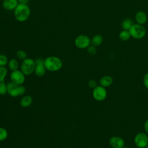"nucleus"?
<instances>
[{
    "label": "nucleus",
    "instance_id": "obj_1",
    "mask_svg": "<svg viewBox=\"0 0 148 148\" xmlns=\"http://www.w3.org/2000/svg\"><path fill=\"white\" fill-rule=\"evenodd\" d=\"M31 14V9L28 5L20 4L14 10V16L16 20L18 22L27 21Z\"/></svg>",
    "mask_w": 148,
    "mask_h": 148
},
{
    "label": "nucleus",
    "instance_id": "obj_2",
    "mask_svg": "<svg viewBox=\"0 0 148 148\" xmlns=\"http://www.w3.org/2000/svg\"><path fill=\"white\" fill-rule=\"evenodd\" d=\"M44 64L46 68L50 72H56L62 67V60L57 56H49L44 60Z\"/></svg>",
    "mask_w": 148,
    "mask_h": 148
},
{
    "label": "nucleus",
    "instance_id": "obj_3",
    "mask_svg": "<svg viewBox=\"0 0 148 148\" xmlns=\"http://www.w3.org/2000/svg\"><path fill=\"white\" fill-rule=\"evenodd\" d=\"M8 93L12 97H17L24 95L26 92L25 87L23 85H18L12 82L7 84Z\"/></svg>",
    "mask_w": 148,
    "mask_h": 148
},
{
    "label": "nucleus",
    "instance_id": "obj_4",
    "mask_svg": "<svg viewBox=\"0 0 148 148\" xmlns=\"http://www.w3.org/2000/svg\"><path fill=\"white\" fill-rule=\"evenodd\" d=\"M35 68V61L31 58H26L22 61L20 70L25 75H29L34 72Z\"/></svg>",
    "mask_w": 148,
    "mask_h": 148
},
{
    "label": "nucleus",
    "instance_id": "obj_5",
    "mask_svg": "<svg viewBox=\"0 0 148 148\" xmlns=\"http://www.w3.org/2000/svg\"><path fill=\"white\" fill-rule=\"evenodd\" d=\"M131 36L136 39L143 38L146 35V29L143 25L139 24H134L129 29Z\"/></svg>",
    "mask_w": 148,
    "mask_h": 148
},
{
    "label": "nucleus",
    "instance_id": "obj_6",
    "mask_svg": "<svg viewBox=\"0 0 148 148\" xmlns=\"http://www.w3.org/2000/svg\"><path fill=\"white\" fill-rule=\"evenodd\" d=\"M75 45L80 49H87L91 45V39L86 35H80L75 39Z\"/></svg>",
    "mask_w": 148,
    "mask_h": 148
},
{
    "label": "nucleus",
    "instance_id": "obj_7",
    "mask_svg": "<svg viewBox=\"0 0 148 148\" xmlns=\"http://www.w3.org/2000/svg\"><path fill=\"white\" fill-rule=\"evenodd\" d=\"M10 78L11 82L18 85H23L25 80V75L21 70L17 69L12 71Z\"/></svg>",
    "mask_w": 148,
    "mask_h": 148
},
{
    "label": "nucleus",
    "instance_id": "obj_8",
    "mask_svg": "<svg viewBox=\"0 0 148 148\" xmlns=\"http://www.w3.org/2000/svg\"><path fill=\"white\" fill-rule=\"evenodd\" d=\"M107 92L105 87L101 86H97L93 88L92 97L97 101H102L106 98Z\"/></svg>",
    "mask_w": 148,
    "mask_h": 148
},
{
    "label": "nucleus",
    "instance_id": "obj_9",
    "mask_svg": "<svg viewBox=\"0 0 148 148\" xmlns=\"http://www.w3.org/2000/svg\"><path fill=\"white\" fill-rule=\"evenodd\" d=\"M134 143L138 147L145 148L148 145V136L146 134L139 132L134 138Z\"/></svg>",
    "mask_w": 148,
    "mask_h": 148
},
{
    "label": "nucleus",
    "instance_id": "obj_10",
    "mask_svg": "<svg viewBox=\"0 0 148 148\" xmlns=\"http://www.w3.org/2000/svg\"><path fill=\"white\" fill-rule=\"evenodd\" d=\"M35 68L34 72L37 76L42 77L46 73V68L44 64V60L40 58H37L35 61Z\"/></svg>",
    "mask_w": 148,
    "mask_h": 148
},
{
    "label": "nucleus",
    "instance_id": "obj_11",
    "mask_svg": "<svg viewBox=\"0 0 148 148\" xmlns=\"http://www.w3.org/2000/svg\"><path fill=\"white\" fill-rule=\"evenodd\" d=\"M109 144L113 148H123L125 142L123 138L117 136H113L109 139Z\"/></svg>",
    "mask_w": 148,
    "mask_h": 148
},
{
    "label": "nucleus",
    "instance_id": "obj_12",
    "mask_svg": "<svg viewBox=\"0 0 148 148\" xmlns=\"http://www.w3.org/2000/svg\"><path fill=\"white\" fill-rule=\"evenodd\" d=\"M2 6L6 10H14L18 5V0H3Z\"/></svg>",
    "mask_w": 148,
    "mask_h": 148
},
{
    "label": "nucleus",
    "instance_id": "obj_13",
    "mask_svg": "<svg viewBox=\"0 0 148 148\" xmlns=\"http://www.w3.org/2000/svg\"><path fill=\"white\" fill-rule=\"evenodd\" d=\"M146 14L143 11H138L135 14V21L137 24L144 25L147 21Z\"/></svg>",
    "mask_w": 148,
    "mask_h": 148
},
{
    "label": "nucleus",
    "instance_id": "obj_14",
    "mask_svg": "<svg viewBox=\"0 0 148 148\" xmlns=\"http://www.w3.org/2000/svg\"><path fill=\"white\" fill-rule=\"evenodd\" d=\"M33 102V98L31 95H24L20 100V104L23 108L29 107Z\"/></svg>",
    "mask_w": 148,
    "mask_h": 148
},
{
    "label": "nucleus",
    "instance_id": "obj_15",
    "mask_svg": "<svg viewBox=\"0 0 148 148\" xmlns=\"http://www.w3.org/2000/svg\"><path fill=\"white\" fill-rule=\"evenodd\" d=\"M113 78L110 76H104L99 80L100 86L103 87H108L113 83Z\"/></svg>",
    "mask_w": 148,
    "mask_h": 148
},
{
    "label": "nucleus",
    "instance_id": "obj_16",
    "mask_svg": "<svg viewBox=\"0 0 148 148\" xmlns=\"http://www.w3.org/2000/svg\"><path fill=\"white\" fill-rule=\"evenodd\" d=\"M103 38L101 35L97 34L93 36V37L91 39V45L97 47L102 44L103 42Z\"/></svg>",
    "mask_w": 148,
    "mask_h": 148
},
{
    "label": "nucleus",
    "instance_id": "obj_17",
    "mask_svg": "<svg viewBox=\"0 0 148 148\" xmlns=\"http://www.w3.org/2000/svg\"><path fill=\"white\" fill-rule=\"evenodd\" d=\"M8 67L9 69L12 71L17 70L19 67V64L18 61L15 58H12L10 59L8 63Z\"/></svg>",
    "mask_w": 148,
    "mask_h": 148
},
{
    "label": "nucleus",
    "instance_id": "obj_18",
    "mask_svg": "<svg viewBox=\"0 0 148 148\" xmlns=\"http://www.w3.org/2000/svg\"><path fill=\"white\" fill-rule=\"evenodd\" d=\"M133 21L131 18H127L123 20V21L121 23V27L124 30H128L131 28V27L133 25Z\"/></svg>",
    "mask_w": 148,
    "mask_h": 148
},
{
    "label": "nucleus",
    "instance_id": "obj_19",
    "mask_svg": "<svg viewBox=\"0 0 148 148\" xmlns=\"http://www.w3.org/2000/svg\"><path fill=\"white\" fill-rule=\"evenodd\" d=\"M119 36V38L123 41H127L128 39H130V38L131 37L129 31L124 30V29L120 32Z\"/></svg>",
    "mask_w": 148,
    "mask_h": 148
},
{
    "label": "nucleus",
    "instance_id": "obj_20",
    "mask_svg": "<svg viewBox=\"0 0 148 148\" xmlns=\"http://www.w3.org/2000/svg\"><path fill=\"white\" fill-rule=\"evenodd\" d=\"M8 74V70L5 66H0V82H4Z\"/></svg>",
    "mask_w": 148,
    "mask_h": 148
},
{
    "label": "nucleus",
    "instance_id": "obj_21",
    "mask_svg": "<svg viewBox=\"0 0 148 148\" xmlns=\"http://www.w3.org/2000/svg\"><path fill=\"white\" fill-rule=\"evenodd\" d=\"M16 55L19 60H21L22 61L27 58V54L23 50H18V51H17Z\"/></svg>",
    "mask_w": 148,
    "mask_h": 148
},
{
    "label": "nucleus",
    "instance_id": "obj_22",
    "mask_svg": "<svg viewBox=\"0 0 148 148\" xmlns=\"http://www.w3.org/2000/svg\"><path fill=\"white\" fill-rule=\"evenodd\" d=\"M8 136V132L7 130L3 128L0 127V142L5 140Z\"/></svg>",
    "mask_w": 148,
    "mask_h": 148
},
{
    "label": "nucleus",
    "instance_id": "obj_23",
    "mask_svg": "<svg viewBox=\"0 0 148 148\" xmlns=\"http://www.w3.org/2000/svg\"><path fill=\"white\" fill-rule=\"evenodd\" d=\"M8 93L7 84L4 82H0V95H4Z\"/></svg>",
    "mask_w": 148,
    "mask_h": 148
},
{
    "label": "nucleus",
    "instance_id": "obj_24",
    "mask_svg": "<svg viewBox=\"0 0 148 148\" xmlns=\"http://www.w3.org/2000/svg\"><path fill=\"white\" fill-rule=\"evenodd\" d=\"M8 57L4 54H0V66H5L8 63Z\"/></svg>",
    "mask_w": 148,
    "mask_h": 148
},
{
    "label": "nucleus",
    "instance_id": "obj_25",
    "mask_svg": "<svg viewBox=\"0 0 148 148\" xmlns=\"http://www.w3.org/2000/svg\"><path fill=\"white\" fill-rule=\"evenodd\" d=\"M87 51L88 52V53L91 56H94L97 54V50L95 46H93V45H90L87 48Z\"/></svg>",
    "mask_w": 148,
    "mask_h": 148
},
{
    "label": "nucleus",
    "instance_id": "obj_26",
    "mask_svg": "<svg viewBox=\"0 0 148 148\" xmlns=\"http://www.w3.org/2000/svg\"><path fill=\"white\" fill-rule=\"evenodd\" d=\"M88 85L90 88H94L95 87H96L98 86L96 80L94 79L90 80L88 82Z\"/></svg>",
    "mask_w": 148,
    "mask_h": 148
},
{
    "label": "nucleus",
    "instance_id": "obj_27",
    "mask_svg": "<svg viewBox=\"0 0 148 148\" xmlns=\"http://www.w3.org/2000/svg\"><path fill=\"white\" fill-rule=\"evenodd\" d=\"M143 84L144 86L148 88V73H146L143 77Z\"/></svg>",
    "mask_w": 148,
    "mask_h": 148
},
{
    "label": "nucleus",
    "instance_id": "obj_28",
    "mask_svg": "<svg viewBox=\"0 0 148 148\" xmlns=\"http://www.w3.org/2000/svg\"><path fill=\"white\" fill-rule=\"evenodd\" d=\"M29 0H18V3L20 4H24V5H28L29 3Z\"/></svg>",
    "mask_w": 148,
    "mask_h": 148
},
{
    "label": "nucleus",
    "instance_id": "obj_29",
    "mask_svg": "<svg viewBox=\"0 0 148 148\" xmlns=\"http://www.w3.org/2000/svg\"><path fill=\"white\" fill-rule=\"evenodd\" d=\"M144 128L145 131L148 134V120H146L144 124Z\"/></svg>",
    "mask_w": 148,
    "mask_h": 148
},
{
    "label": "nucleus",
    "instance_id": "obj_30",
    "mask_svg": "<svg viewBox=\"0 0 148 148\" xmlns=\"http://www.w3.org/2000/svg\"><path fill=\"white\" fill-rule=\"evenodd\" d=\"M145 148H148V145H147Z\"/></svg>",
    "mask_w": 148,
    "mask_h": 148
},
{
    "label": "nucleus",
    "instance_id": "obj_31",
    "mask_svg": "<svg viewBox=\"0 0 148 148\" xmlns=\"http://www.w3.org/2000/svg\"><path fill=\"white\" fill-rule=\"evenodd\" d=\"M123 148H128V147H123Z\"/></svg>",
    "mask_w": 148,
    "mask_h": 148
},
{
    "label": "nucleus",
    "instance_id": "obj_32",
    "mask_svg": "<svg viewBox=\"0 0 148 148\" xmlns=\"http://www.w3.org/2000/svg\"><path fill=\"white\" fill-rule=\"evenodd\" d=\"M137 148H142V147H137Z\"/></svg>",
    "mask_w": 148,
    "mask_h": 148
}]
</instances>
